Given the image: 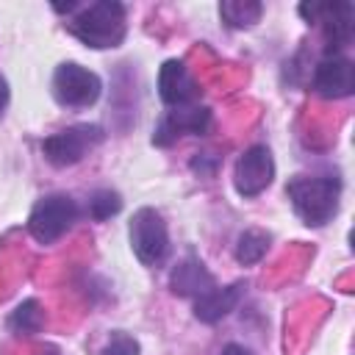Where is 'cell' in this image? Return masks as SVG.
<instances>
[{"label": "cell", "instance_id": "6da1fadb", "mask_svg": "<svg viewBox=\"0 0 355 355\" xmlns=\"http://www.w3.org/2000/svg\"><path fill=\"white\" fill-rule=\"evenodd\" d=\"M67 31L75 39H80L86 47H94V50L119 47L125 42V33H128L125 6L119 0L89 3L67 19Z\"/></svg>", "mask_w": 355, "mask_h": 355}, {"label": "cell", "instance_id": "7a4b0ae2", "mask_svg": "<svg viewBox=\"0 0 355 355\" xmlns=\"http://www.w3.org/2000/svg\"><path fill=\"white\" fill-rule=\"evenodd\" d=\"M286 194L291 200L294 214L305 225H324L338 211L341 183L338 178H313V175H294L286 183Z\"/></svg>", "mask_w": 355, "mask_h": 355}, {"label": "cell", "instance_id": "3957f363", "mask_svg": "<svg viewBox=\"0 0 355 355\" xmlns=\"http://www.w3.org/2000/svg\"><path fill=\"white\" fill-rule=\"evenodd\" d=\"M78 216L80 208L69 194H47L33 205L28 216V230L39 244H53L78 222Z\"/></svg>", "mask_w": 355, "mask_h": 355}, {"label": "cell", "instance_id": "277c9868", "mask_svg": "<svg viewBox=\"0 0 355 355\" xmlns=\"http://www.w3.org/2000/svg\"><path fill=\"white\" fill-rule=\"evenodd\" d=\"M105 139L100 125H72L64 128L53 136H47L42 141V153L53 166H72L78 161H83L100 141Z\"/></svg>", "mask_w": 355, "mask_h": 355}, {"label": "cell", "instance_id": "5b68a950", "mask_svg": "<svg viewBox=\"0 0 355 355\" xmlns=\"http://www.w3.org/2000/svg\"><path fill=\"white\" fill-rule=\"evenodd\" d=\"M100 92H103V83L100 78L75 64V61H67V64H58L55 75H53V97L67 105V108H89L100 100Z\"/></svg>", "mask_w": 355, "mask_h": 355}, {"label": "cell", "instance_id": "8992f818", "mask_svg": "<svg viewBox=\"0 0 355 355\" xmlns=\"http://www.w3.org/2000/svg\"><path fill=\"white\" fill-rule=\"evenodd\" d=\"M130 247L136 258L147 266H155L169 252L166 222L155 208H139L130 219Z\"/></svg>", "mask_w": 355, "mask_h": 355}, {"label": "cell", "instance_id": "52a82bcc", "mask_svg": "<svg viewBox=\"0 0 355 355\" xmlns=\"http://www.w3.org/2000/svg\"><path fill=\"white\" fill-rule=\"evenodd\" d=\"M300 14L308 22H319L327 39V53H338L352 42L355 6L352 3H302Z\"/></svg>", "mask_w": 355, "mask_h": 355}, {"label": "cell", "instance_id": "ba28073f", "mask_svg": "<svg viewBox=\"0 0 355 355\" xmlns=\"http://www.w3.org/2000/svg\"><path fill=\"white\" fill-rule=\"evenodd\" d=\"M275 178V161L269 147L263 144H252L247 147L233 169V186L241 197H258Z\"/></svg>", "mask_w": 355, "mask_h": 355}, {"label": "cell", "instance_id": "9c48e42d", "mask_svg": "<svg viewBox=\"0 0 355 355\" xmlns=\"http://www.w3.org/2000/svg\"><path fill=\"white\" fill-rule=\"evenodd\" d=\"M208 128H211V108L197 105V103L180 105V108H172L161 116V122L155 125L153 141L158 147H169L180 136H202V133H208Z\"/></svg>", "mask_w": 355, "mask_h": 355}, {"label": "cell", "instance_id": "30bf717a", "mask_svg": "<svg viewBox=\"0 0 355 355\" xmlns=\"http://www.w3.org/2000/svg\"><path fill=\"white\" fill-rule=\"evenodd\" d=\"M313 92L324 100H341L355 92V64L341 53H327L313 69Z\"/></svg>", "mask_w": 355, "mask_h": 355}, {"label": "cell", "instance_id": "8fae6325", "mask_svg": "<svg viewBox=\"0 0 355 355\" xmlns=\"http://www.w3.org/2000/svg\"><path fill=\"white\" fill-rule=\"evenodd\" d=\"M158 94L169 108H180V105H194L200 97V86L194 80V75L186 69L183 61L169 58L161 64L158 69Z\"/></svg>", "mask_w": 355, "mask_h": 355}, {"label": "cell", "instance_id": "7c38bea8", "mask_svg": "<svg viewBox=\"0 0 355 355\" xmlns=\"http://www.w3.org/2000/svg\"><path fill=\"white\" fill-rule=\"evenodd\" d=\"M216 283H214V275L202 266V261L200 258H194V255H189V258H183L175 269H172V275H169V288L178 294V297H202V294H208L211 288H214Z\"/></svg>", "mask_w": 355, "mask_h": 355}, {"label": "cell", "instance_id": "4fadbf2b", "mask_svg": "<svg viewBox=\"0 0 355 355\" xmlns=\"http://www.w3.org/2000/svg\"><path fill=\"white\" fill-rule=\"evenodd\" d=\"M244 283L239 280V283H233V286H214L208 294H202V297H197L194 300V316L200 319V322H219V319H225L239 302H241V297H244Z\"/></svg>", "mask_w": 355, "mask_h": 355}, {"label": "cell", "instance_id": "5bb4252c", "mask_svg": "<svg viewBox=\"0 0 355 355\" xmlns=\"http://www.w3.org/2000/svg\"><path fill=\"white\" fill-rule=\"evenodd\" d=\"M42 324H44V311L36 300L19 302L8 316V330H14L17 336H33L42 330Z\"/></svg>", "mask_w": 355, "mask_h": 355}, {"label": "cell", "instance_id": "9a60e30c", "mask_svg": "<svg viewBox=\"0 0 355 355\" xmlns=\"http://www.w3.org/2000/svg\"><path fill=\"white\" fill-rule=\"evenodd\" d=\"M269 241H272V239H269L266 230H258V227L244 230V233L239 236V241H236V261L244 263V266L258 263V261L266 255Z\"/></svg>", "mask_w": 355, "mask_h": 355}, {"label": "cell", "instance_id": "2e32d148", "mask_svg": "<svg viewBox=\"0 0 355 355\" xmlns=\"http://www.w3.org/2000/svg\"><path fill=\"white\" fill-rule=\"evenodd\" d=\"M261 11L263 6L255 3V0H225L219 6V14L222 19L230 25V28H250L261 19Z\"/></svg>", "mask_w": 355, "mask_h": 355}, {"label": "cell", "instance_id": "e0dca14e", "mask_svg": "<svg viewBox=\"0 0 355 355\" xmlns=\"http://www.w3.org/2000/svg\"><path fill=\"white\" fill-rule=\"evenodd\" d=\"M86 211H89V216L97 219V222L111 219L114 214L122 211V197H119V191H114V189H97V191L89 194Z\"/></svg>", "mask_w": 355, "mask_h": 355}, {"label": "cell", "instance_id": "ac0fdd59", "mask_svg": "<svg viewBox=\"0 0 355 355\" xmlns=\"http://www.w3.org/2000/svg\"><path fill=\"white\" fill-rule=\"evenodd\" d=\"M103 355H139V341L122 330L111 333L105 347H103Z\"/></svg>", "mask_w": 355, "mask_h": 355}, {"label": "cell", "instance_id": "d6986e66", "mask_svg": "<svg viewBox=\"0 0 355 355\" xmlns=\"http://www.w3.org/2000/svg\"><path fill=\"white\" fill-rule=\"evenodd\" d=\"M6 105H8V83H6V78L0 75V116H3Z\"/></svg>", "mask_w": 355, "mask_h": 355}, {"label": "cell", "instance_id": "ffe728a7", "mask_svg": "<svg viewBox=\"0 0 355 355\" xmlns=\"http://www.w3.org/2000/svg\"><path fill=\"white\" fill-rule=\"evenodd\" d=\"M222 355H252V352L244 349V347H239V344H227V347L222 349Z\"/></svg>", "mask_w": 355, "mask_h": 355}, {"label": "cell", "instance_id": "44dd1931", "mask_svg": "<svg viewBox=\"0 0 355 355\" xmlns=\"http://www.w3.org/2000/svg\"><path fill=\"white\" fill-rule=\"evenodd\" d=\"M47 355H58V352H47Z\"/></svg>", "mask_w": 355, "mask_h": 355}]
</instances>
